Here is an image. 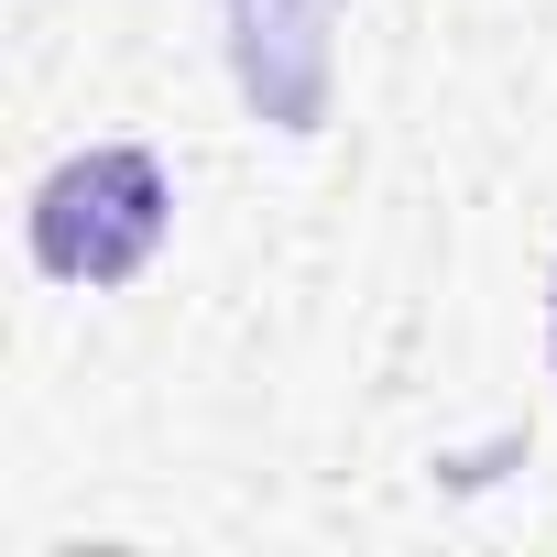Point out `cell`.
<instances>
[{
  "mask_svg": "<svg viewBox=\"0 0 557 557\" xmlns=\"http://www.w3.org/2000/svg\"><path fill=\"white\" fill-rule=\"evenodd\" d=\"M164 164L143 143H88L34 186V262L55 285H132L164 251Z\"/></svg>",
  "mask_w": 557,
  "mask_h": 557,
  "instance_id": "obj_1",
  "label": "cell"
},
{
  "mask_svg": "<svg viewBox=\"0 0 557 557\" xmlns=\"http://www.w3.org/2000/svg\"><path fill=\"white\" fill-rule=\"evenodd\" d=\"M230 55L262 121L318 132L329 110V0H230Z\"/></svg>",
  "mask_w": 557,
  "mask_h": 557,
  "instance_id": "obj_2",
  "label": "cell"
},
{
  "mask_svg": "<svg viewBox=\"0 0 557 557\" xmlns=\"http://www.w3.org/2000/svg\"><path fill=\"white\" fill-rule=\"evenodd\" d=\"M546 350H557V285H546Z\"/></svg>",
  "mask_w": 557,
  "mask_h": 557,
  "instance_id": "obj_3",
  "label": "cell"
}]
</instances>
